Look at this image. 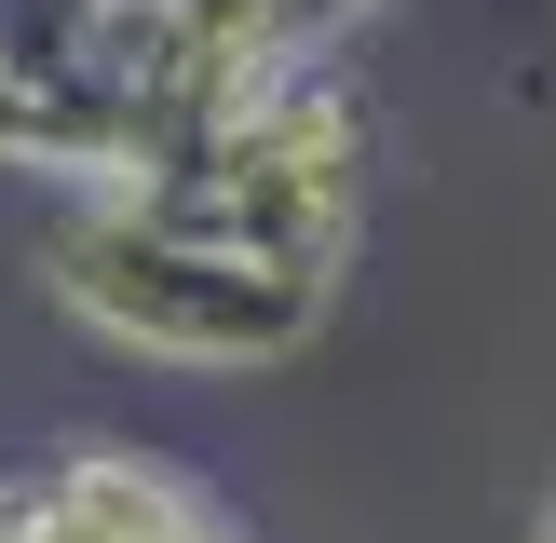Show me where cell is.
I'll list each match as a JSON object with an SVG mask.
<instances>
[{"label": "cell", "mask_w": 556, "mask_h": 543, "mask_svg": "<svg viewBox=\"0 0 556 543\" xmlns=\"http://www.w3.org/2000/svg\"><path fill=\"white\" fill-rule=\"evenodd\" d=\"M0 543H54V516H0Z\"/></svg>", "instance_id": "1"}]
</instances>
